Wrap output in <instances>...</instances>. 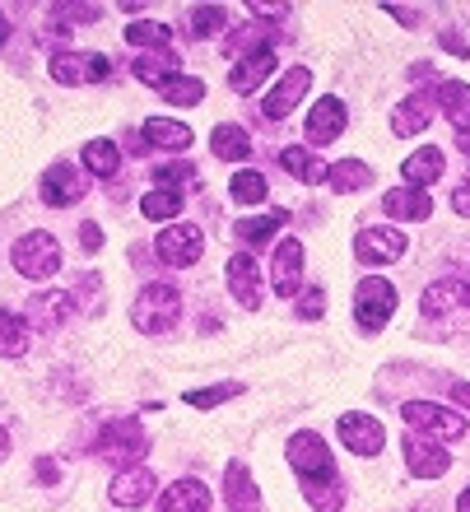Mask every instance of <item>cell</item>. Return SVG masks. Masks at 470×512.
I'll return each mask as SVG.
<instances>
[{"mask_svg":"<svg viewBox=\"0 0 470 512\" xmlns=\"http://www.w3.org/2000/svg\"><path fill=\"white\" fill-rule=\"evenodd\" d=\"M177 317H182V294L173 284H145L131 308L135 331H145V336H168L177 326Z\"/></svg>","mask_w":470,"mask_h":512,"instance_id":"obj_1","label":"cell"},{"mask_svg":"<svg viewBox=\"0 0 470 512\" xmlns=\"http://www.w3.org/2000/svg\"><path fill=\"white\" fill-rule=\"evenodd\" d=\"M10 261H14V270H19L24 280H52L56 270H61V243H56L52 233L33 229V233H24V238L14 243Z\"/></svg>","mask_w":470,"mask_h":512,"instance_id":"obj_2","label":"cell"},{"mask_svg":"<svg viewBox=\"0 0 470 512\" xmlns=\"http://www.w3.org/2000/svg\"><path fill=\"white\" fill-rule=\"evenodd\" d=\"M391 312H396V284L368 275V280L354 289V317H359V326L368 336H377V331L387 326Z\"/></svg>","mask_w":470,"mask_h":512,"instance_id":"obj_3","label":"cell"},{"mask_svg":"<svg viewBox=\"0 0 470 512\" xmlns=\"http://www.w3.org/2000/svg\"><path fill=\"white\" fill-rule=\"evenodd\" d=\"M289 461H294V471L303 480H336V457H331V447H326L322 433H294L289 438Z\"/></svg>","mask_w":470,"mask_h":512,"instance_id":"obj_4","label":"cell"},{"mask_svg":"<svg viewBox=\"0 0 470 512\" xmlns=\"http://www.w3.org/2000/svg\"><path fill=\"white\" fill-rule=\"evenodd\" d=\"M108 75H112V61L103 52H56L52 56V80L70 84V89H80V84H103Z\"/></svg>","mask_w":470,"mask_h":512,"instance_id":"obj_5","label":"cell"},{"mask_svg":"<svg viewBox=\"0 0 470 512\" xmlns=\"http://www.w3.org/2000/svg\"><path fill=\"white\" fill-rule=\"evenodd\" d=\"M205 247V233L196 224H168V229L154 238V252H159L163 266H196Z\"/></svg>","mask_w":470,"mask_h":512,"instance_id":"obj_6","label":"cell"},{"mask_svg":"<svg viewBox=\"0 0 470 512\" xmlns=\"http://www.w3.org/2000/svg\"><path fill=\"white\" fill-rule=\"evenodd\" d=\"M145 452H149V438H145V429H140L135 419H117V424H108V429H103L98 457L117 461L121 471H126V466H131L135 457H145Z\"/></svg>","mask_w":470,"mask_h":512,"instance_id":"obj_7","label":"cell"},{"mask_svg":"<svg viewBox=\"0 0 470 512\" xmlns=\"http://www.w3.org/2000/svg\"><path fill=\"white\" fill-rule=\"evenodd\" d=\"M401 419L410 429H429L438 438H466V419L447 405H433V401H401Z\"/></svg>","mask_w":470,"mask_h":512,"instance_id":"obj_8","label":"cell"},{"mask_svg":"<svg viewBox=\"0 0 470 512\" xmlns=\"http://www.w3.org/2000/svg\"><path fill=\"white\" fill-rule=\"evenodd\" d=\"M410 252L401 229H359L354 233V256H359L363 266H391V261H401Z\"/></svg>","mask_w":470,"mask_h":512,"instance_id":"obj_9","label":"cell"},{"mask_svg":"<svg viewBox=\"0 0 470 512\" xmlns=\"http://www.w3.org/2000/svg\"><path fill=\"white\" fill-rule=\"evenodd\" d=\"M224 280H229V294L238 298V308L256 312L266 303V294H261V266H256L252 252H233L229 266H224Z\"/></svg>","mask_w":470,"mask_h":512,"instance_id":"obj_10","label":"cell"},{"mask_svg":"<svg viewBox=\"0 0 470 512\" xmlns=\"http://www.w3.org/2000/svg\"><path fill=\"white\" fill-rule=\"evenodd\" d=\"M84 191H89V177H84V168H75V163H52V168L42 173V201L56 205V210L84 201Z\"/></svg>","mask_w":470,"mask_h":512,"instance_id":"obj_11","label":"cell"},{"mask_svg":"<svg viewBox=\"0 0 470 512\" xmlns=\"http://www.w3.org/2000/svg\"><path fill=\"white\" fill-rule=\"evenodd\" d=\"M336 433H340V443L350 447L354 457H377L382 452V419H373V415H363V410H350V415H340V424H336Z\"/></svg>","mask_w":470,"mask_h":512,"instance_id":"obj_12","label":"cell"},{"mask_svg":"<svg viewBox=\"0 0 470 512\" xmlns=\"http://www.w3.org/2000/svg\"><path fill=\"white\" fill-rule=\"evenodd\" d=\"M308 84H312V70L308 66H294V70H284L280 84L270 89L266 98H261V112H266L270 122H284L289 112H294V103L303 94H308Z\"/></svg>","mask_w":470,"mask_h":512,"instance_id":"obj_13","label":"cell"},{"mask_svg":"<svg viewBox=\"0 0 470 512\" xmlns=\"http://www.w3.org/2000/svg\"><path fill=\"white\" fill-rule=\"evenodd\" d=\"M108 499L117 503V508H145V503L154 499V471H149V466H126L108 485Z\"/></svg>","mask_w":470,"mask_h":512,"instance_id":"obj_14","label":"cell"},{"mask_svg":"<svg viewBox=\"0 0 470 512\" xmlns=\"http://www.w3.org/2000/svg\"><path fill=\"white\" fill-rule=\"evenodd\" d=\"M405 466H410V475H419V480H438V475H447L452 457H447V447L433 443V438H405Z\"/></svg>","mask_w":470,"mask_h":512,"instance_id":"obj_15","label":"cell"},{"mask_svg":"<svg viewBox=\"0 0 470 512\" xmlns=\"http://www.w3.org/2000/svg\"><path fill=\"white\" fill-rule=\"evenodd\" d=\"M270 280H275V294L294 298L298 284H303V243L298 238H284L275 247V266H270Z\"/></svg>","mask_w":470,"mask_h":512,"instance_id":"obj_16","label":"cell"},{"mask_svg":"<svg viewBox=\"0 0 470 512\" xmlns=\"http://www.w3.org/2000/svg\"><path fill=\"white\" fill-rule=\"evenodd\" d=\"M345 122H350L345 103H340V98H322V103L308 112V140H312V145L340 140V135H345Z\"/></svg>","mask_w":470,"mask_h":512,"instance_id":"obj_17","label":"cell"},{"mask_svg":"<svg viewBox=\"0 0 470 512\" xmlns=\"http://www.w3.org/2000/svg\"><path fill=\"white\" fill-rule=\"evenodd\" d=\"M131 75L140 84H149V89H168V84L182 75V61H177L173 52H140L135 56V66H131Z\"/></svg>","mask_w":470,"mask_h":512,"instance_id":"obj_18","label":"cell"},{"mask_svg":"<svg viewBox=\"0 0 470 512\" xmlns=\"http://www.w3.org/2000/svg\"><path fill=\"white\" fill-rule=\"evenodd\" d=\"M224 508H229V512H256V508H261L256 480L247 475V466H242V461H229V471H224Z\"/></svg>","mask_w":470,"mask_h":512,"instance_id":"obj_19","label":"cell"},{"mask_svg":"<svg viewBox=\"0 0 470 512\" xmlns=\"http://www.w3.org/2000/svg\"><path fill=\"white\" fill-rule=\"evenodd\" d=\"M438 112V94H410L401 108L391 112V131L396 135H419Z\"/></svg>","mask_w":470,"mask_h":512,"instance_id":"obj_20","label":"cell"},{"mask_svg":"<svg viewBox=\"0 0 470 512\" xmlns=\"http://www.w3.org/2000/svg\"><path fill=\"white\" fill-rule=\"evenodd\" d=\"M382 210H387L391 219L419 224V219L433 215V201H429V191H419V187H396V191H387V196H382Z\"/></svg>","mask_w":470,"mask_h":512,"instance_id":"obj_21","label":"cell"},{"mask_svg":"<svg viewBox=\"0 0 470 512\" xmlns=\"http://www.w3.org/2000/svg\"><path fill=\"white\" fill-rule=\"evenodd\" d=\"M75 308L70 303L66 289H42V294H33V303H28V326H42V331H56V326L66 322V312Z\"/></svg>","mask_w":470,"mask_h":512,"instance_id":"obj_22","label":"cell"},{"mask_svg":"<svg viewBox=\"0 0 470 512\" xmlns=\"http://www.w3.org/2000/svg\"><path fill=\"white\" fill-rule=\"evenodd\" d=\"M270 75H275V52H256V56H247V61H238V66L229 70V89L233 94H256Z\"/></svg>","mask_w":470,"mask_h":512,"instance_id":"obj_23","label":"cell"},{"mask_svg":"<svg viewBox=\"0 0 470 512\" xmlns=\"http://www.w3.org/2000/svg\"><path fill=\"white\" fill-rule=\"evenodd\" d=\"M159 512H210V489L201 480H177L159 494Z\"/></svg>","mask_w":470,"mask_h":512,"instance_id":"obj_24","label":"cell"},{"mask_svg":"<svg viewBox=\"0 0 470 512\" xmlns=\"http://www.w3.org/2000/svg\"><path fill=\"white\" fill-rule=\"evenodd\" d=\"M443 168H447V159H443V149H433V145H424V149H415L410 159H405V187H433L438 177H443Z\"/></svg>","mask_w":470,"mask_h":512,"instance_id":"obj_25","label":"cell"},{"mask_svg":"<svg viewBox=\"0 0 470 512\" xmlns=\"http://www.w3.org/2000/svg\"><path fill=\"white\" fill-rule=\"evenodd\" d=\"M210 149H215V159H224V163H247L256 145H252V135L242 131L238 122H224V126L210 131Z\"/></svg>","mask_w":470,"mask_h":512,"instance_id":"obj_26","label":"cell"},{"mask_svg":"<svg viewBox=\"0 0 470 512\" xmlns=\"http://www.w3.org/2000/svg\"><path fill=\"white\" fill-rule=\"evenodd\" d=\"M438 103H443V117L452 122V131L470 135V84L461 80L438 84Z\"/></svg>","mask_w":470,"mask_h":512,"instance_id":"obj_27","label":"cell"},{"mask_svg":"<svg viewBox=\"0 0 470 512\" xmlns=\"http://www.w3.org/2000/svg\"><path fill=\"white\" fill-rule=\"evenodd\" d=\"M224 52H229L233 66H238V61H247V56H256V52H270V28H261V24L238 28V33H229V38H224Z\"/></svg>","mask_w":470,"mask_h":512,"instance_id":"obj_28","label":"cell"},{"mask_svg":"<svg viewBox=\"0 0 470 512\" xmlns=\"http://www.w3.org/2000/svg\"><path fill=\"white\" fill-rule=\"evenodd\" d=\"M457 303H466V284H461V280H433L429 289H424V298H419V308H424V317L452 312Z\"/></svg>","mask_w":470,"mask_h":512,"instance_id":"obj_29","label":"cell"},{"mask_svg":"<svg viewBox=\"0 0 470 512\" xmlns=\"http://www.w3.org/2000/svg\"><path fill=\"white\" fill-rule=\"evenodd\" d=\"M28 354V322L19 312L0 308V359H24Z\"/></svg>","mask_w":470,"mask_h":512,"instance_id":"obj_30","label":"cell"},{"mask_svg":"<svg viewBox=\"0 0 470 512\" xmlns=\"http://www.w3.org/2000/svg\"><path fill=\"white\" fill-rule=\"evenodd\" d=\"M280 163L298 177V182H308V187H312V182H326V173H331V168H326V163L317 159L312 149H298V145L280 149Z\"/></svg>","mask_w":470,"mask_h":512,"instance_id":"obj_31","label":"cell"},{"mask_svg":"<svg viewBox=\"0 0 470 512\" xmlns=\"http://www.w3.org/2000/svg\"><path fill=\"white\" fill-rule=\"evenodd\" d=\"M140 135H145V145H159V149H187L191 145V131L182 122H173V117H149Z\"/></svg>","mask_w":470,"mask_h":512,"instance_id":"obj_32","label":"cell"},{"mask_svg":"<svg viewBox=\"0 0 470 512\" xmlns=\"http://www.w3.org/2000/svg\"><path fill=\"white\" fill-rule=\"evenodd\" d=\"M326 182H331V191H363L368 182H373V168L359 163V159H340V163H331Z\"/></svg>","mask_w":470,"mask_h":512,"instance_id":"obj_33","label":"cell"},{"mask_svg":"<svg viewBox=\"0 0 470 512\" xmlns=\"http://www.w3.org/2000/svg\"><path fill=\"white\" fill-rule=\"evenodd\" d=\"M117 163H121V154H117L112 140H89L84 154H80V168L84 173H94V177H112L117 173Z\"/></svg>","mask_w":470,"mask_h":512,"instance_id":"obj_34","label":"cell"},{"mask_svg":"<svg viewBox=\"0 0 470 512\" xmlns=\"http://www.w3.org/2000/svg\"><path fill=\"white\" fill-rule=\"evenodd\" d=\"M187 28H191V38H215V33L229 28V10L224 5H191Z\"/></svg>","mask_w":470,"mask_h":512,"instance_id":"obj_35","label":"cell"},{"mask_svg":"<svg viewBox=\"0 0 470 512\" xmlns=\"http://www.w3.org/2000/svg\"><path fill=\"white\" fill-rule=\"evenodd\" d=\"M126 42L140 47V52H168V47H173V28L154 24V19H149V24H131L126 28Z\"/></svg>","mask_w":470,"mask_h":512,"instance_id":"obj_36","label":"cell"},{"mask_svg":"<svg viewBox=\"0 0 470 512\" xmlns=\"http://www.w3.org/2000/svg\"><path fill=\"white\" fill-rule=\"evenodd\" d=\"M140 215H145V219H173V215H182V191L154 187L145 201H140Z\"/></svg>","mask_w":470,"mask_h":512,"instance_id":"obj_37","label":"cell"},{"mask_svg":"<svg viewBox=\"0 0 470 512\" xmlns=\"http://www.w3.org/2000/svg\"><path fill=\"white\" fill-rule=\"evenodd\" d=\"M280 224H284V210H266L261 219H238V229L233 233H238V243H266Z\"/></svg>","mask_w":470,"mask_h":512,"instance_id":"obj_38","label":"cell"},{"mask_svg":"<svg viewBox=\"0 0 470 512\" xmlns=\"http://www.w3.org/2000/svg\"><path fill=\"white\" fill-rule=\"evenodd\" d=\"M303 499H308L317 512H340L345 494H340L336 480H303Z\"/></svg>","mask_w":470,"mask_h":512,"instance_id":"obj_39","label":"cell"},{"mask_svg":"<svg viewBox=\"0 0 470 512\" xmlns=\"http://www.w3.org/2000/svg\"><path fill=\"white\" fill-rule=\"evenodd\" d=\"M229 191H233V201L238 205H261L266 201V177L252 173V168H242V173H233Z\"/></svg>","mask_w":470,"mask_h":512,"instance_id":"obj_40","label":"cell"},{"mask_svg":"<svg viewBox=\"0 0 470 512\" xmlns=\"http://www.w3.org/2000/svg\"><path fill=\"white\" fill-rule=\"evenodd\" d=\"M205 98V84L196 75H177L168 89H163V103H177V108H196Z\"/></svg>","mask_w":470,"mask_h":512,"instance_id":"obj_41","label":"cell"},{"mask_svg":"<svg viewBox=\"0 0 470 512\" xmlns=\"http://www.w3.org/2000/svg\"><path fill=\"white\" fill-rule=\"evenodd\" d=\"M242 382H224V387H205V391H187L182 401L187 405H196V410H215V405H224V401H233V396H242Z\"/></svg>","mask_w":470,"mask_h":512,"instance_id":"obj_42","label":"cell"},{"mask_svg":"<svg viewBox=\"0 0 470 512\" xmlns=\"http://www.w3.org/2000/svg\"><path fill=\"white\" fill-rule=\"evenodd\" d=\"M154 182L168 191H182L187 182H196V168L191 163H163V168H154Z\"/></svg>","mask_w":470,"mask_h":512,"instance_id":"obj_43","label":"cell"},{"mask_svg":"<svg viewBox=\"0 0 470 512\" xmlns=\"http://www.w3.org/2000/svg\"><path fill=\"white\" fill-rule=\"evenodd\" d=\"M294 312L303 317V322H317V317L326 312V294H322V289H308V294L294 303Z\"/></svg>","mask_w":470,"mask_h":512,"instance_id":"obj_44","label":"cell"},{"mask_svg":"<svg viewBox=\"0 0 470 512\" xmlns=\"http://www.w3.org/2000/svg\"><path fill=\"white\" fill-rule=\"evenodd\" d=\"M70 303H80L84 312H98V275H80V289L70 294Z\"/></svg>","mask_w":470,"mask_h":512,"instance_id":"obj_45","label":"cell"},{"mask_svg":"<svg viewBox=\"0 0 470 512\" xmlns=\"http://www.w3.org/2000/svg\"><path fill=\"white\" fill-rule=\"evenodd\" d=\"M80 243H84V252H98V247H103V229H98L94 219H84L80 224Z\"/></svg>","mask_w":470,"mask_h":512,"instance_id":"obj_46","label":"cell"},{"mask_svg":"<svg viewBox=\"0 0 470 512\" xmlns=\"http://www.w3.org/2000/svg\"><path fill=\"white\" fill-rule=\"evenodd\" d=\"M438 42H443L447 52H457V56H470V42L461 38V33H452V28H443V33H438Z\"/></svg>","mask_w":470,"mask_h":512,"instance_id":"obj_47","label":"cell"},{"mask_svg":"<svg viewBox=\"0 0 470 512\" xmlns=\"http://www.w3.org/2000/svg\"><path fill=\"white\" fill-rule=\"evenodd\" d=\"M247 10H252V19H284V14H289V5H247Z\"/></svg>","mask_w":470,"mask_h":512,"instance_id":"obj_48","label":"cell"},{"mask_svg":"<svg viewBox=\"0 0 470 512\" xmlns=\"http://www.w3.org/2000/svg\"><path fill=\"white\" fill-rule=\"evenodd\" d=\"M452 210H457V215H470V177L461 182L457 191H452Z\"/></svg>","mask_w":470,"mask_h":512,"instance_id":"obj_49","label":"cell"},{"mask_svg":"<svg viewBox=\"0 0 470 512\" xmlns=\"http://www.w3.org/2000/svg\"><path fill=\"white\" fill-rule=\"evenodd\" d=\"M387 14L391 19H401V24H415L419 19V10H405V5H387Z\"/></svg>","mask_w":470,"mask_h":512,"instance_id":"obj_50","label":"cell"},{"mask_svg":"<svg viewBox=\"0 0 470 512\" xmlns=\"http://www.w3.org/2000/svg\"><path fill=\"white\" fill-rule=\"evenodd\" d=\"M452 401H461L470 410V382H452Z\"/></svg>","mask_w":470,"mask_h":512,"instance_id":"obj_51","label":"cell"},{"mask_svg":"<svg viewBox=\"0 0 470 512\" xmlns=\"http://www.w3.org/2000/svg\"><path fill=\"white\" fill-rule=\"evenodd\" d=\"M38 480H42V485H56V466H52V461H38Z\"/></svg>","mask_w":470,"mask_h":512,"instance_id":"obj_52","label":"cell"},{"mask_svg":"<svg viewBox=\"0 0 470 512\" xmlns=\"http://www.w3.org/2000/svg\"><path fill=\"white\" fill-rule=\"evenodd\" d=\"M10 42V19H5V10H0V47Z\"/></svg>","mask_w":470,"mask_h":512,"instance_id":"obj_53","label":"cell"},{"mask_svg":"<svg viewBox=\"0 0 470 512\" xmlns=\"http://www.w3.org/2000/svg\"><path fill=\"white\" fill-rule=\"evenodd\" d=\"M457 512H470V485L457 494Z\"/></svg>","mask_w":470,"mask_h":512,"instance_id":"obj_54","label":"cell"},{"mask_svg":"<svg viewBox=\"0 0 470 512\" xmlns=\"http://www.w3.org/2000/svg\"><path fill=\"white\" fill-rule=\"evenodd\" d=\"M5 457H10V433L0 429V461H5Z\"/></svg>","mask_w":470,"mask_h":512,"instance_id":"obj_55","label":"cell"},{"mask_svg":"<svg viewBox=\"0 0 470 512\" xmlns=\"http://www.w3.org/2000/svg\"><path fill=\"white\" fill-rule=\"evenodd\" d=\"M466 303H470V284H466Z\"/></svg>","mask_w":470,"mask_h":512,"instance_id":"obj_56","label":"cell"},{"mask_svg":"<svg viewBox=\"0 0 470 512\" xmlns=\"http://www.w3.org/2000/svg\"><path fill=\"white\" fill-rule=\"evenodd\" d=\"M461 149H466V154H470V145H461Z\"/></svg>","mask_w":470,"mask_h":512,"instance_id":"obj_57","label":"cell"}]
</instances>
